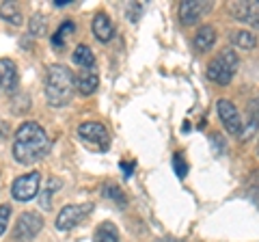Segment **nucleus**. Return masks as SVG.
<instances>
[{
  "instance_id": "ddd939ff",
  "label": "nucleus",
  "mask_w": 259,
  "mask_h": 242,
  "mask_svg": "<svg viewBox=\"0 0 259 242\" xmlns=\"http://www.w3.org/2000/svg\"><path fill=\"white\" fill-rule=\"evenodd\" d=\"M74 87L78 89L82 95H91L97 91V87H100V78H97L95 71H80L78 76H74Z\"/></svg>"
},
{
  "instance_id": "a878e982",
  "label": "nucleus",
  "mask_w": 259,
  "mask_h": 242,
  "mask_svg": "<svg viewBox=\"0 0 259 242\" xmlns=\"http://www.w3.org/2000/svg\"><path fill=\"white\" fill-rule=\"evenodd\" d=\"M106 197H112V199H117L119 204H123V201H125V197L121 195V190H119L117 186H106Z\"/></svg>"
},
{
  "instance_id": "dca6fc26",
  "label": "nucleus",
  "mask_w": 259,
  "mask_h": 242,
  "mask_svg": "<svg viewBox=\"0 0 259 242\" xmlns=\"http://www.w3.org/2000/svg\"><path fill=\"white\" fill-rule=\"evenodd\" d=\"M0 18H3L5 22L13 24V26H22V22H24L20 7L15 3H3L0 5Z\"/></svg>"
},
{
  "instance_id": "4468645a",
  "label": "nucleus",
  "mask_w": 259,
  "mask_h": 242,
  "mask_svg": "<svg viewBox=\"0 0 259 242\" xmlns=\"http://www.w3.org/2000/svg\"><path fill=\"white\" fill-rule=\"evenodd\" d=\"M216 44V28L214 26H201L199 33L194 35V48L199 52H207Z\"/></svg>"
},
{
  "instance_id": "c85d7f7f",
  "label": "nucleus",
  "mask_w": 259,
  "mask_h": 242,
  "mask_svg": "<svg viewBox=\"0 0 259 242\" xmlns=\"http://www.w3.org/2000/svg\"><path fill=\"white\" fill-rule=\"evenodd\" d=\"M257 151H259V147H257Z\"/></svg>"
},
{
  "instance_id": "0eeeda50",
  "label": "nucleus",
  "mask_w": 259,
  "mask_h": 242,
  "mask_svg": "<svg viewBox=\"0 0 259 242\" xmlns=\"http://www.w3.org/2000/svg\"><path fill=\"white\" fill-rule=\"evenodd\" d=\"M91 210H93V204H78V206H65L59 216H56V229L59 231H69V229H74L78 223H82L89 214H91Z\"/></svg>"
},
{
  "instance_id": "20e7f679",
  "label": "nucleus",
  "mask_w": 259,
  "mask_h": 242,
  "mask_svg": "<svg viewBox=\"0 0 259 242\" xmlns=\"http://www.w3.org/2000/svg\"><path fill=\"white\" fill-rule=\"evenodd\" d=\"M78 136L82 139L87 145L100 149V151H108L110 147V134L102 124L97 121H84V124L78 126Z\"/></svg>"
},
{
  "instance_id": "412c9836",
  "label": "nucleus",
  "mask_w": 259,
  "mask_h": 242,
  "mask_svg": "<svg viewBox=\"0 0 259 242\" xmlns=\"http://www.w3.org/2000/svg\"><path fill=\"white\" fill-rule=\"evenodd\" d=\"M11 212H13V208H11L9 204L0 206V236H5L7 227H9V221H11Z\"/></svg>"
},
{
  "instance_id": "4be33fe9",
  "label": "nucleus",
  "mask_w": 259,
  "mask_h": 242,
  "mask_svg": "<svg viewBox=\"0 0 259 242\" xmlns=\"http://www.w3.org/2000/svg\"><path fill=\"white\" fill-rule=\"evenodd\" d=\"M28 28H30V35H32V37H37V35H44V30H46L44 15H39V13H35V15H32V20H30V24H28Z\"/></svg>"
},
{
  "instance_id": "cd10ccee",
  "label": "nucleus",
  "mask_w": 259,
  "mask_h": 242,
  "mask_svg": "<svg viewBox=\"0 0 259 242\" xmlns=\"http://www.w3.org/2000/svg\"><path fill=\"white\" fill-rule=\"evenodd\" d=\"M160 242H177V240H175V238H162Z\"/></svg>"
},
{
  "instance_id": "f03ea898",
  "label": "nucleus",
  "mask_w": 259,
  "mask_h": 242,
  "mask_svg": "<svg viewBox=\"0 0 259 242\" xmlns=\"http://www.w3.org/2000/svg\"><path fill=\"white\" fill-rule=\"evenodd\" d=\"M74 74L65 65H50L46 74V100L50 106H67L74 98Z\"/></svg>"
},
{
  "instance_id": "39448f33",
  "label": "nucleus",
  "mask_w": 259,
  "mask_h": 242,
  "mask_svg": "<svg viewBox=\"0 0 259 242\" xmlns=\"http://www.w3.org/2000/svg\"><path fill=\"white\" fill-rule=\"evenodd\" d=\"M39 184H41V173L39 171H30V173H24L20 177H15V182L11 186V197L15 201L35 199L37 192H39Z\"/></svg>"
},
{
  "instance_id": "6e6552de",
  "label": "nucleus",
  "mask_w": 259,
  "mask_h": 242,
  "mask_svg": "<svg viewBox=\"0 0 259 242\" xmlns=\"http://www.w3.org/2000/svg\"><path fill=\"white\" fill-rule=\"evenodd\" d=\"M216 108H218V117H221V124L225 126V130L229 134H238L242 130V119H240L238 108L233 106V102L218 100Z\"/></svg>"
},
{
  "instance_id": "a211bd4d",
  "label": "nucleus",
  "mask_w": 259,
  "mask_h": 242,
  "mask_svg": "<svg viewBox=\"0 0 259 242\" xmlns=\"http://www.w3.org/2000/svg\"><path fill=\"white\" fill-rule=\"evenodd\" d=\"M61 186L63 184H61V180H56V177H50V180H48L44 192L39 195V204H41L44 210L52 208V195H54V190H61Z\"/></svg>"
},
{
  "instance_id": "f257e3e1",
  "label": "nucleus",
  "mask_w": 259,
  "mask_h": 242,
  "mask_svg": "<svg viewBox=\"0 0 259 242\" xmlns=\"http://www.w3.org/2000/svg\"><path fill=\"white\" fill-rule=\"evenodd\" d=\"M48 149H50V141L48 134L37 121H24V124L15 130L13 136V158L20 165H35L41 160Z\"/></svg>"
},
{
  "instance_id": "b1692460",
  "label": "nucleus",
  "mask_w": 259,
  "mask_h": 242,
  "mask_svg": "<svg viewBox=\"0 0 259 242\" xmlns=\"http://www.w3.org/2000/svg\"><path fill=\"white\" fill-rule=\"evenodd\" d=\"M173 169H175L177 177H186V173H188V165H186V160L182 158V154L173 156Z\"/></svg>"
},
{
  "instance_id": "f3484780",
  "label": "nucleus",
  "mask_w": 259,
  "mask_h": 242,
  "mask_svg": "<svg viewBox=\"0 0 259 242\" xmlns=\"http://www.w3.org/2000/svg\"><path fill=\"white\" fill-rule=\"evenodd\" d=\"M74 63L78 67H84V69H93V65H95V56H93V52H91V48L89 46H78L76 50H74Z\"/></svg>"
},
{
  "instance_id": "5701e85b",
  "label": "nucleus",
  "mask_w": 259,
  "mask_h": 242,
  "mask_svg": "<svg viewBox=\"0 0 259 242\" xmlns=\"http://www.w3.org/2000/svg\"><path fill=\"white\" fill-rule=\"evenodd\" d=\"M257 124H255V121L253 119H248L246 121V124H242V130L238 132V136H240V141H246L248 139V136H253L255 132H257Z\"/></svg>"
},
{
  "instance_id": "393cba45",
  "label": "nucleus",
  "mask_w": 259,
  "mask_h": 242,
  "mask_svg": "<svg viewBox=\"0 0 259 242\" xmlns=\"http://www.w3.org/2000/svg\"><path fill=\"white\" fill-rule=\"evenodd\" d=\"M248 115H250V119H253L255 124L259 126V98H255L253 102H250V106H248Z\"/></svg>"
},
{
  "instance_id": "7ed1b4c3",
  "label": "nucleus",
  "mask_w": 259,
  "mask_h": 242,
  "mask_svg": "<svg viewBox=\"0 0 259 242\" xmlns=\"http://www.w3.org/2000/svg\"><path fill=\"white\" fill-rule=\"evenodd\" d=\"M238 69V56L231 50H223L216 59L207 65V78L218 85H229Z\"/></svg>"
},
{
  "instance_id": "9d476101",
  "label": "nucleus",
  "mask_w": 259,
  "mask_h": 242,
  "mask_svg": "<svg viewBox=\"0 0 259 242\" xmlns=\"http://www.w3.org/2000/svg\"><path fill=\"white\" fill-rule=\"evenodd\" d=\"M209 9H212V3H207V0H203V3H199V0H186L180 7V20L184 26H190V24L203 18Z\"/></svg>"
},
{
  "instance_id": "aec40b11",
  "label": "nucleus",
  "mask_w": 259,
  "mask_h": 242,
  "mask_svg": "<svg viewBox=\"0 0 259 242\" xmlns=\"http://www.w3.org/2000/svg\"><path fill=\"white\" fill-rule=\"evenodd\" d=\"M74 30H76V24L71 22V20H67V22H65L63 26L54 33V37H52V46L56 48V50H59V48H63V46H65V39H67V35H71Z\"/></svg>"
},
{
  "instance_id": "9b49d317",
  "label": "nucleus",
  "mask_w": 259,
  "mask_h": 242,
  "mask_svg": "<svg viewBox=\"0 0 259 242\" xmlns=\"http://www.w3.org/2000/svg\"><path fill=\"white\" fill-rule=\"evenodd\" d=\"M18 83H20V74L15 61L0 59V89H5L7 93H13L18 89Z\"/></svg>"
},
{
  "instance_id": "bb28decb",
  "label": "nucleus",
  "mask_w": 259,
  "mask_h": 242,
  "mask_svg": "<svg viewBox=\"0 0 259 242\" xmlns=\"http://www.w3.org/2000/svg\"><path fill=\"white\" fill-rule=\"evenodd\" d=\"M69 3H74V0H54V5H56V7H67Z\"/></svg>"
},
{
  "instance_id": "2eb2a0df",
  "label": "nucleus",
  "mask_w": 259,
  "mask_h": 242,
  "mask_svg": "<svg viewBox=\"0 0 259 242\" xmlns=\"http://www.w3.org/2000/svg\"><path fill=\"white\" fill-rule=\"evenodd\" d=\"M93 242H119V229L115 223H102L93 233Z\"/></svg>"
},
{
  "instance_id": "6ab92c4d",
  "label": "nucleus",
  "mask_w": 259,
  "mask_h": 242,
  "mask_svg": "<svg viewBox=\"0 0 259 242\" xmlns=\"http://www.w3.org/2000/svg\"><path fill=\"white\" fill-rule=\"evenodd\" d=\"M231 44L244 48V50H250V48L257 46V37L250 30H236V33H231Z\"/></svg>"
},
{
  "instance_id": "f8f14e48",
  "label": "nucleus",
  "mask_w": 259,
  "mask_h": 242,
  "mask_svg": "<svg viewBox=\"0 0 259 242\" xmlns=\"http://www.w3.org/2000/svg\"><path fill=\"white\" fill-rule=\"evenodd\" d=\"M91 28H93V35L100 39L102 44H106L112 39V35H115V26H112V22L110 18L104 11L100 13H95L93 15V22H91Z\"/></svg>"
},
{
  "instance_id": "423d86ee",
  "label": "nucleus",
  "mask_w": 259,
  "mask_h": 242,
  "mask_svg": "<svg viewBox=\"0 0 259 242\" xmlns=\"http://www.w3.org/2000/svg\"><path fill=\"white\" fill-rule=\"evenodd\" d=\"M44 227V216L37 212H24L13 227L15 242H30Z\"/></svg>"
},
{
  "instance_id": "1a4fd4ad",
  "label": "nucleus",
  "mask_w": 259,
  "mask_h": 242,
  "mask_svg": "<svg viewBox=\"0 0 259 242\" xmlns=\"http://www.w3.org/2000/svg\"><path fill=\"white\" fill-rule=\"evenodd\" d=\"M231 13H233V18H236L238 22H246L253 28L259 30V0H253V3H248V0L233 3Z\"/></svg>"
}]
</instances>
